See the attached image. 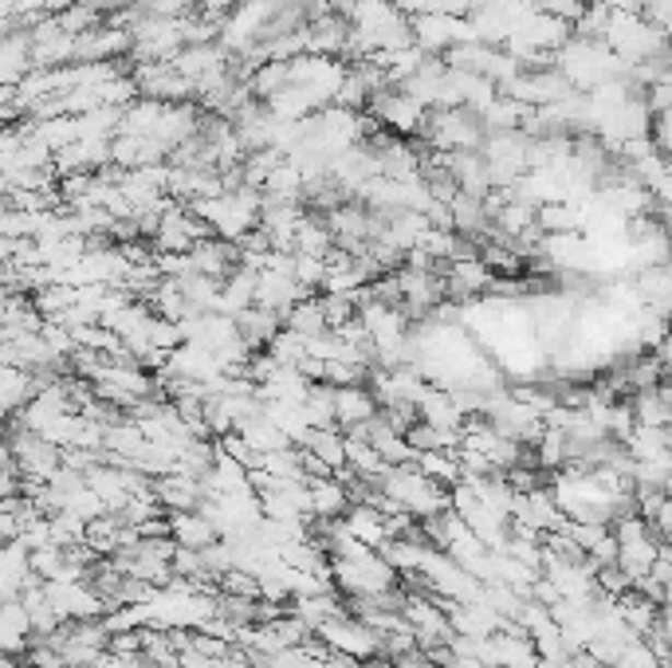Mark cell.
Here are the masks:
<instances>
[{"instance_id": "cell-13", "label": "cell", "mask_w": 672, "mask_h": 668, "mask_svg": "<svg viewBox=\"0 0 672 668\" xmlns=\"http://www.w3.org/2000/svg\"><path fill=\"white\" fill-rule=\"evenodd\" d=\"M0 645H4V653H12V657H24L32 645V613L20 598L0 606Z\"/></svg>"}, {"instance_id": "cell-3", "label": "cell", "mask_w": 672, "mask_h": 668, "mask_svg": "<svg viewBox=\"0 0 672 668\" xmlns=\"http://www.w3.org/2000/svg\"><path fill=\"white\" fill-rule=\"evenodd\" d=\"M488 142V126L480 115H472L468 106H449V111H429L425 123V146L441 153L461 150H484Z\"/></svg>"}, {"instance_id": "cell-35", "label": "cell", "mask_w": 672, "mask_h": 668, "mask_svg": "<svg viewBox=\"0 0 672 668\" xmlns=\"http://www.w3.org/2000/svg\"><path fill=\"white\" fill-rule=\"evenodd\" d=\"M221 594H236V598H264V586H259V578L252 571H241V566H236V571H229L221 578Z\"/></svg>"}, {"instance_id": "cell-11", "label": "cell", "mask_w": 672, "mask_h": 668, "mask_svg": "<svg viewBox=\"0 0 672 668\" xmlns=\"http://www.w3.org/2000/svg\"><path fill=\"white\" fill-rule=\"evenodd\" d=\"M189 256H193V272H197V276H212V279H221V284L236 272V267H241V249H236L232 240H221V237L201 240Z\"/></svg>"}, {"instance_id": "cell-27", "label": "cell", "mask_w": 672, "mask_h": 668, "mask_svg": "<svg viewBox=\"0 0 672 668\" xmlns=\"http://www.w3.org/2000/svg\"><path fill=\"white\" fill-rule=\"evenodd\" d=\"M414 464L421 468L429 480H437L441 487H456L464 480V468H461V457H456V452H441V449L417 452Z\"/></svg>"}, {"instance_id": "cell-20", "label": "cell", "mask_w": 672, "mask_h": 668, "mask_svg": "<svg viewBox=\"0 0 672 668\" xmlns=\"http://www.w3.org/2000/svg\"><path fill=\"white\" fill-rule=\"evenodd\" d=\"M256 284H259V272L252 267H236L221 287V315H244L248 307H256Z\"/></svg>"}, {"instance_id": "cell-16", "label": "cell", "mask_w": 672, "mask_h": 668, "mask_svg": "<svg viewBox=\"0 0 672 668\" xmlns=\"http://www.w3.org/2000/svg\"><path fill=\"white\" fill-rule=\"evenodd\" d=\"M44 390L39 378L24 366H0V401H4V413L16 417V413L28 410V401Z\"/></svg>"}, {"instance_id": "cell-37", "label": "cell", "mask_w": 672, "mask_h": 668, "mask_svg": "<svg viewBox=\"0 0 672 668\" xmlns=\"http://www.w3.org/2000/svg\"><path fill=\"white\" fill-rule=\"evenodd\" d=\"M331 4H338V0H331Z\"/></svg>"}, {"instance_id": "cell-8", "label": "cell", "mask_w": 672, "mask_h": 668, "mask_svg": "<svg viewBox=\"0 0 672 668\" xmlns=\"http://www.w3.org/2000/svg\"><path fill=\"white\" fill-rule=\"evenodd\" d=\"M130 79L138 83V95L158 99V103H197L189 79L177 71L173 64H135Z\"/></svg>"}, {"instance_id": "cell-31", "label": "cell", "mask_w": 672, "mask_h": 668, "mask_svg": "<svg viewBox=\"0 0 672 668\" xmlns=\"http://www.w3.org/2000/svg\"><path fill=\"white\" fill-rule=\"evenodd\" d=\"M308 421H311V429H335L338 425V413H335V385L327 382H315L308 393Z\"/></svg>"}, {"instance_id": "cell-22", "label": "cell", "mask_w": 672, "mask_h": 668, "mask_svg": "<svg viewBox=\"0 0 672 668\" xmlns=\"http://www.w3.org/2000/svg\"><path fill=\"white\" fill-rule=\"evenodd\" d=\"M346 527L362 539L370 551H382L385 543H390V523H385V516L378 511L374 504H355L350 511H346Z\"/></svg>"}, {"instance_id": "cell-29", "label": "cell", "mask_w": 672, "mask_h": 668, "mask_svg": "<svg viewBox=\"0 0 672 668\" xmlns=\"http://www.w3.org/2000/svg\"><path fill=\"white\" fill-rule=\"evenodd\" d=\"M308 452H315L323 464L335 468V476H338V468H346V433L338 429H311L308 445H303Z\"/></svg>"}, {"instance_id": "cell-17", "label": "cell", "mask_w": 672, "mask_h": 668, "mask_svg": "<svg viewBox=\"0 0 672 668\" xmlns=\"http://www.w3.org/2000/svg\"><path fill=\"white\" fill-rule=\"evenodd\" d=\"M173 523V539L177 546H189V551H209L212 543H221V531L209 516L201 511H170Z\"/></svg>"}, {"instance_id": "cell-9", "label": "cell", "mask_w": 672, "mask_h": 668, "mask_svg": "<svg viewBox=\"0 0 672 668\" xmlns=\"http://www.w3.org/2000/svg\"><path fill=\"white\" fill-rule=\"evenodd\" d=\"M503 95L519 99V103H528L538 111V106H551V103H558V99H570L575 95V87H570V79L563 76L555 64H551V67H528Z\"/></svg>"}, {"instance_id": "cell-33", "label": "cell", "mask_w": 672, "mask_h": 668, "mask_svg": "<svg viewBox=\"0 0 672 668\" xmlns=\"http://www.w3.org/2000/svg\"><path fill=\"white\" fill-rule=\"evenodd\" d=\"M308 343H311V338H303V334H296L291 326H283V331H279L276 338L264 346V350H268L279 366H303V362H308Z\"/></svg>"}, {"instance_id": "cell-36", "label": "cell", "mask_w": 672, "mask_h": 668, "mask_svg": "<svg viewBox=\"0 0 672 668\" xmlns=\"http://www.w3.org/2000/svg\"><path fill=\"white\" fill-rule=\"evenodd\" d=\"M327 668H362V660L346 657V653H331V657H327Z\"/></svg>"}, {"instance_id": "cell-1", "label": "cell", "mask_w": 672, "mask_h": 668, "mask_svg": "<svg viewBox=\"0 0 672 668\" xmlns=\"http://www.w3.org/2000/svg\"><path fill=\"white\" fill-rule=\"evenodd\" d=\"M664 44H669V32L657 28L645 12H614L610 32H605V48L629 67L657 64Z\"/></svg>"}, {"instance_id": "cell-34", "label": "cell", "mask_w": 672, "mask_h": 668, "mask_svg": "<svg viewBox=\"0 0 672 668\" xmlns=\"http://www.w3.org/2000/svg\"><path fill=\"white\" fill-rule=\"evenodd\" d=\"M32 571H36L44 583H56V578H63V571H68V551L56 543L36 546V551H32Z\"/></svg>"}, {"instance_id": "cell-28", "label": "cell", "mask_w": 672, "mask_h": 668, "mask_svg": "<svg viewBox=\"0 0 672 668\" xmlns=\"http://www.w3.org/2000/svg\"><path fill=\"white\" fill-rule=\"evenodd\" d=\"M32 299H36L39 315L48 319V323H63L71 307L79 303V287H71V284H48V287H39V291H36Z\"/></svg>"}, {"instance_id": "cell-2", "label": "cell", "mask_w": 672, "mask_h": 668, "mask_svg": "<svg viewBox=\"0 0 672 668\" xmlns=\"http://www.w3.org/2000/svg\"><path fill=\"white\" fill-rule=\"evenodd\" d=\"M378 487H382L390 499H397V504H402L405 511H409V516H417V519L441 516V511H449V507H452L449 487H441L437 480H429L417 464L390 468Z\"/></svg>"}, {"instance_id": "cell-30", "label": "cell", "mask_w": 672, "mask_h": 668, "mask_svg": "<svg viewBox=\"0 0 672 668\" xmlns=\"http://www.w3.org/2000/svg\"><path fill=\"white\" fill-rule=\"evenodd\" d=\"M425 546H429V543H425V539H390V543H385V546H382V551H378V554H382L385 563L394 566V571H397V574H402V578H405V574L421 571Z\"/></svg>"}, {"instance_id": "cell-12", "label": "cell", "mask_w": 672, "mask_h": 668, "mask_svg": "<svg viewBox=\"0 0 672 668\" xmlns=\"http://www.w3.org/2000/svg\"><path fill=\"white\" fill-rule=\"evenodd\" d=\"M634 284H637V296H641V307L649 315L672 319V264L645 267V272L634 276Z\"/></svg>"}, {"instance_id": "cell-26", "label": "cell", "mask_w": 672, "mask_h": 668, "mask_svg": "<svg viewBox=\"0 0 672 668\" xmlns=\"http://www.w3.org/2000/svg\"><path fill=\"white\" fill-rule=\"evenodd\" d=\"M346 464L355 468L358 476L374 480V484H382V476L390 472V464L382 460V452L370 445V440L362 437H346Z\"/></svg>"}, {"instance_id": "cell-32", "label": "cell", "mask_w": 672, "mask_h": 668, "mask_svg": "<svg viewBox=\"0 0 672 668\" xmlns=\"http://www.w3.org/2000/svg\"><path fill=\"white\" fill-rule=\"evenodd\" d=\"M142 657L158 668H182V649H177V641H173V630H146Z\"/></svg>"}, {"instance_id": "cell-24", "label": "cell", "mask_w": 672, "mask_h": 668, "mask_svg": "<svg viewBox=\"0 0 672 668\" xmlns=\"http://www.w3.org/2000/svg\"><path fill=\"white\" fill-rule=\"evenodd\" d=\"M236 326H241L244 343H248L252 350H264V346H268L271 338L283 331V315L264 311V307H248L244 315H236Z\"/></svg>"}, {"instance_id": "cell-6", "label": "cell", "mask_w": 672, "mask_h": 668, "mask_svg": "<svg viewBox=\"0 0 672 668\" xmlns=\"http://www.w3.org/2000/svg\"><path fill=\"white\" fill-rule=\"evenodd\" d=\"M414 44L425 56H449L452 48L472 44L476 28H472V16H456V12H432V16H414Z\"/></svg>"}, {"instance_id": "cell-5", "label": "cell", "mask_w": 672, "mask_h": 668, "mask_svg": "<svg viewBox=\"0 0 672 668\" xmlns=\"http://www.w3.org/2000/svg\"><path fill=\"white\" fill-rule=\"evenodd\" d=\"M397 586H402V574L378 551L370 558H358V563H338L335 558V590L346 598H378V594H390Z\"/></svg>"}, {"instance_id": "cell-7", "label": "cell", "mask_w": 672, "mask_h": 668, "mask_svg": "<svg viewBox=\"0 0 672 668\" xmlns=\"http://www.w3.org/2000/svg\"><path fill=\"white\" fill-rule=\"evenodd\" d=\"M370 115H374V123L382 126V130L397 134V138H409V134H425L429 106L417 103V99L409 95V91H402V87H390V91H382V95L374 99Z\"/></svg>"}, {"instance_id": "cell-18", "label": "cell", "mask_w": 672, "mask_h": 668, "mask_svg": "<svg viewBox=\"0 0 672 668\" xmlns=\"http://www.w3.org/2000/svg\"><path fill=\"white\" fill-rule=\"evenodd\" d=\"M311 519H343L350 511V492L338 476L311 480Z\"/></svg>"}, {"instance_id": "cell-14", "label": "cell", "mask_w": 672, "mask_h": 668, "mask_svg": "<svg viewBox=\"0 0 672 668\" xmlns=\"http://www.w3.org/2000/svg\"><path fill=\"white\" fill-rule=\"evenodd\" d=\"M335 413H338V429H355V425L374 421L382 413V405H378L374 390H366V385H343V390H335Z\"/></svg>"}, {"instance_id": "cell-19", "label": "cell", "mask_w": 672, "mask_h": 668, "mask_svg": "<svg viewBox=\"0 0 672 668\" xmlns=\"http://www.w3.org/2000/svg\"><path fill=\"white\" fill-rule=\"evenodd\" d=\"M417 413H421V421L437 425V429H464V421H468V417H464V410H461V401H456V393L437 390V385H432V390L421 398Z\"/></svg>"}, {"instance_id": "cell-4", "label": "cell", "mask_w": 672, "mask_h": 668, "mask_svg": "<svg viewBox=\"0 0 672 668\" xmlns=\"http://www.w3.org/2000/svg\"><path fill=\"white\" fill-rule=\"evenodd\" d=\"M315 637L327 645L331 653H346V657H355V660H378V657H385V649H382V633L378 630H370L362 618H355V613H338V618H331V621H323L315 630Z\"/></svg>"}, {"instance_id": "cell-15", "label": "cell", "mask_w": 672, "mask_h": 668, "mask_svg": "<svg viewBox=\"0 0 672 668\" xmlns=\"http://www.w3.org/2000/svg\"><path fill=\"white\" fill-rule=\"evenodd\" d=\"M158 499H162L165 511H197L205 499V487L197 476L189 472H170V476H158Z\"/></svg>"}, {"instance_id": "cell-21", "label": "cell", "mask_w": 672, "mask_h": 668, "mask_svg": "<svg viewBox=\"0 0 672 668\" xmlns=\"http://www.w3.org/2000/svg\"><path fill=\"white\" fill-rule=\"evenodd\" d=\"M538 229L547 232V237L582 232L587 229V209H582V200H551V205H538Z\"/></svg>"}, {"instance_id": "cell-25", "label": "cell", "mask_w": 672, "mask_h": 668, "mask_svg": "<svg viewBox=\"0 0 672 668\" xmlns=\"http://www.w3.org/2000/svg\"><path fill=\"white\" fill-rule=\"evenodd\" d=\"M283 326H291L296 334H303V338H318V334H327L331 323H327V311H323V299L311 296L303 299V303H296L283 315Z\"/></svg>"}, {"instance_id": "cell-23", "label": "cell", "mask_w": 672, "mask_h": 668, "mask_svg": "<svg viewBox=\"0 0 672 668\" xmlns=\"http://www.w3.org/2000/svg\"><path fill=\"white\" fill-rule=\"evenodd\" d=\"M236 433H244V440L252 445V452H279V449H291V437L283 429H279L276 421L268 417V413H256V417H248V421H241V429Z\"/></svg>"}, {"instance_id": "cell-10", "label": "cell", "mask_w": 672, "mask_h": 668, "mask_svg": "<svg viewBox=\"0 0 672 668\" xmlns=\"http://www.w3.org/2000/svg\"><path fill=\"white\" fill-rule=\"evenodd\" d=\"M444 279H449V299L468 303V299L491 291L500 276H496L480 256H472V260H452V264H444Z\"/></svg>"}]
</instances>
